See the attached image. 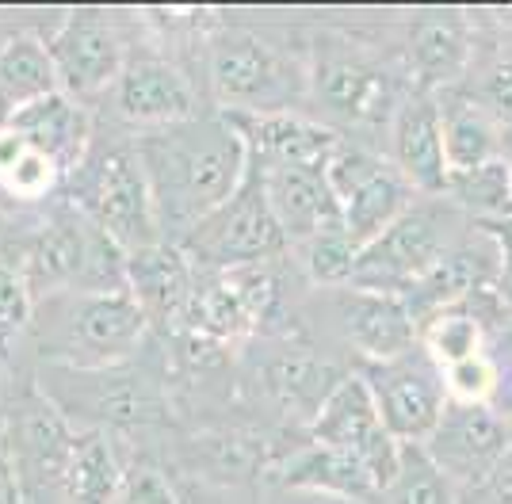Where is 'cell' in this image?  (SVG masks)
<instances>
[{"mask_svg":"<svg viewBox=\"0 0 512 504\" xmlns=\"http://www.w3.org/2000/svg\"><path fill=\"white\" fill-rule=\"evenodd\" d=\"M184 325L207 344H234L260 329L253 302L237 287L230 272H218L207 283H195L192 306L184 314Z\"/></svg>","mask_w":512,"mask_h":504,"instance_id":"cell-23","label":"cell"},{"mask_svg":"<svg viewBox=\"0 0 512 504\" xmlns=\"http://www.w3.org/2000/svg\"><path fill=\"white\" fill-rule=\"evenodd\" d=\"M111 504H176V493H172L169 478L153 466H134L123 474V485L115 493Z\"/></svg>","mask_w":512,"mask_h":504,"instance_id":"cell-35","label":"cell"},{"mask_svg":"<svg viewBox=\"0 0 512 504\" xmlns=\"http://www.w3.org/2000/svg\"><path fill=\"white\" fill-rule=\"evenodd\" d=\"M123 485V470L115 466V451L104 440L100 428L77 432L73 443V459L65 470V489L73 504H111Z\"/></svg>","mask_w":512,"mask_h":504,"instance_id":"cell-27","label":"cell"},{"mask_svg":"<svg viewBox=\"0 0 512 504\" xmlns=\"http://www.w3.org/2000/svg\"><path fill=\"white\" fill-rule=\"evenodd\" d=\"M192 256L176 241H157L150 249H138L127 256V291L150 317V325H172L184 321L195 294Z\"/></svg>","mask_w":512,"mask_h":504,"instance_id":"cell-17","label":"cell"},{"mask_svg":"<svg viewBox=\"0 0 512 504\" xmlns=\"http://www.w3.org/2000/svg\"><path fill=\"white\" fill-rule=\"evenodd\" d=\"M490 344V325L474 314L470 306H455L444 314L428 317L421 325V352H425L440 371L455 367L463 359H474Z\"/></svg>","mask_w":512,"mask_h":504,"instance_id":"cell-28","label":"cell"},{"mask_svg":"<svg viewBox=\"0 0 512 504\" xmlns=\"http://www.w3.org/2000/svg\"><path fill=\"white\" fill-rule=\"evenodd\" d=\"M260 176H264L268 203L276 210L279 226L287 233L291 249L299 241H306V237H314L318 230H325V226L344 222L341 203H337V195H333L321 168H260Z\"/></svg>","mask_w":512,"mask_h":504,"instance_id":"cell-19","label":"cell"},{"mask_svg":"<svg viewBox=\"0 0 512 504\" xmlns=\"http://www.w3.org/2000/svg\"><path fill=\"white\" fill-rule=\"evenodd\" d=\"M463 504H512V451L482 482L463 489Z\"/></svg>","mask_w":512,"mask_h":504,"instance_id":"cell-36","label":"cell"},{"mask_svg":"<svg viewBox=\"0 0 512 504\" xmlns=\"http://www.w3.org/2000/svg\"><path fill=\"white\" fill-rule=\"evenodd\" d=\"M444 199L478 230L505 222L512 218V161L497 157L490 165H478L470 172H451Z\"/></svg>","mask_w":512,"mask_h":504,"instance_id":"cell-26","label":"cell"},{"mask_svg":"<svg viewBox=\"0 0 512 504\" xmlns=\"http://www.w3.org/2000/svg\"><path fill=\"white\" fill-rule=\"evenodd\" d=\"M111 92H115L119 115L142 130H161V126L195 119V88L172 62H157V58L127 62Z\"/></svg>","mask_w":512,"mask_h":504,"instance_id":"cell-16","label":"cell"},{"mask_svg":"<svg viewBox=\"0 0 512 504\" xmlns=\"http://www.w3.org/2000/svg\"><path fill=\"white\" fill-rule=\"evenodd\" d=\"M341 378L344 375H337L329 363L302 356V352H283V356L268 359V367H264V386H268L272 401L310 420L318 417L325 398L341 386Z\"/></svg>","mask_w":512,"mask_h":504,"instance_id":"cell-25","label":"cell"},{"mask_svg":"<svg viewBox=\"0 0 512 504\" xmlns=\"http://www.w3.org/2000/svg\"><path fill=\"white\" fill-rule=\"evenodd\" d=\"M276 482L283 489H306V493H325V497H341V501L356 504H375L379 497V485L356 455L314 440L279 466Z\"/></svg>","mask_w":512,"mask_h":504,"instance_id":"cell-20","label":"cell"},{"mask_svg":"<svg viewBox=\"0 0 512 504\" xmlns=\"http://www.w3.org/2000/svg\"><path fill=\"white\" fill-rule=\"evenodd\" d=\"M459 504H463V501H459Z\"/></svg>","mask_w":512,"mask_h":504,"instance_id":"cell-41","label":"cell"},{"mask_svg":"<svg viewBox=\"0 0 512 504\" xmlns=\"http://www.w3.org/2000/svg\"><path fill=\"white\" fill-rule=\"evenodd\" d=\"M363 378L375 394L386 432L402 447H425L448 409L440 367L417 348L394 363H363Z\"/></svg>","mask_w":512,"mask_h":504,"instance_id":"cell-8","label":"cell"},{"mask_svg":"<svg viewBox=\"0 0 512 504\" xmlns=\"http://www.w3.org/2000/svg\"><path fill=\"white\" fill-rule=\"evenodd\" d=\"M463 485L451 482L448 474L432 462L425 447H402V466L394 482L375 497V504H459Z\"/></svg>","mask_w":512,"mask_h":504,"instance_id":"cell-29","label":"cell"},{"mask_svg":"<svg viewBox=\"0 0 512 504\" xmlns=\"http://www.w3.org/2000/svg\"><path fill=\"white\" fill-rule=\"evenodd\" d=\"M180 249L188 252L192 260L218 268V272H237V268H256L276 260L283 249H291L287 233L279 226L276 210L268 203L264 191V176L260 168L249 161L245 184L237 188V195L218 207L211 218H203L184 241Z\"/></svg>","mask_w":512,"mask_h":504,"instance_id":"cell-5","label":"cell"},{"mask_svg":"<svg viewBox=\"0 0 512 504\" xmlns=\"http://www.w3.org/2000/svg\"><path fill=\"white\" fill-rule=\"evenodd\" d=\"M46 46H50V58L58 69V88L73 104H85V100L111 92L127 69L119 31H115L111 16L100 8L65 12L58 31L46 39Z\"/></svg>","mask_w":512,"mask_h":504,"instance_id":"cell-10","label":"cell"},{"mask_svg":"<svg viewBox=\"0 0 512 504\" xmlns=\"http://www.w3.org/2000/svg\"><path fill=\"white\" fill-rule=\"evenodd\" d=\"M432 462L463 489L478 485L512 451V428L497 405H451L425 443Z\"/></svg>","mask_w":512,"mask_h":504,"instance_id":"cell-12","label":"cell"},{"mask_svg":"<svg viewBox=\"0 0 512 504\" xmlns=\"http://www.w3.org/2000/svg\"><path fill=\"white\" fill-rule=\"evenodd\" d=\"M417 199H421V191L413 188L406 176L390 165V157H383V161L371 168L360 184L341 199V218H344V226H348V233H352L360 245H371V241L383 230H390Z\"/></svg>","mask_w":512,"mask_h":504,"instance_id":"cell-22","label":"cell"},{"mask_svg":"<svg viewBox=\"0 0 512 504\" xmlns=\"http://www.w3.org/2000/svg\"><path fill=\"white\" fill-rule=\"evenodd\" d=\"M134 153L146 168L161 233L176 245L203 218L226 207L249 172V146L226 111L142 130Z\"/></svg>","mask_w":512,"mask_h":504,"instance_id":"cell-1","label":"cell"},{"mask_svg":"<svg viewBox=\"0 0 512 504\" xmlns=\"http://www.w3.org/2000/svg\"><path fill=\"white\" fill-rule=\"evenodd\" d=\"M54 92H62V88H58V69L50 58V46L39 35L20 31L0 50V115L31 104V100L54 96Z\"/></svg>","mask_w":512,"mask_h":504,"instance_id":"cell-24","label":"cell"},{"mask_svg":"<svg viewBox=\"0 0 512 504\" xmlns=\"http://www.w3.org/2000/svg\"><path fill=\"white\" fill-rule=\"evenodd\" d=\"M0 504H20V478H16V443L8 440L0 424Z\"/></svg>","mask_w":512,"mask_h":504,"instance_id":"cell-38","label":"cell"},{"mask_svg":"<svg viewBox=\"0 0 512 504\" xmlns=\"http://www.w3.org/2000/svg\"><path fill=\"white\" fill-rule=\"evenodd\" d=\"M306 69H310L314 100L325 107V115L337 126L356 130L360 146H367L363 138H375V134L386 138L402 96L413 88L375 50H367V46L352 39H318V54H314V62L306 65Z\"/></svg>","mask_w":512,"mask_h":504,"instance_id":"cell-3","label":"cell"},{"mask_svg":"<svg viewBox=\"0 0 512 504\" xmlns=\"http://www.w3.org/2000/svg\"><path fill=\"white\" fill-rule=\"evenodd\" d=\"M31 302H35V294L27 287L23 272L0 260V348L27 329V321H31Z\"/></svg>","mask_w":512,"mask_h":504,"instance_id":"cell-33","label":"cell"},{"mask_svg":"<svg viewBox=\"0 0 512 504\" xmlns=\"http://www.w3.org/2000/svg\"><path fill=\"white\" fill-rule=\"evenodd\" d=\"M77 176L85 180L81 214L92 218L127 256L165 241L146 168L134 149H107L96 165L77 168Z\"/></svg>","mask_w":512,"mask_h":504,"instance_id":"cell-6","label":"cell"},{"mask_svg":"<svg viewBox=\"0 0 512 504\" xmlns=\"http://www.w3.org/2000/svg\"><path fill=\"white\" fill-rule=\"evenodd\" d=\"M386 157L421 195L448 191V153H444V123L440 96L425 88H409L386 130Z\"/></svg>","mask_w":512,"mask_h":504,"instance_id":"cell-13","label":"cell"},{"mask_svg":"<svg viewBox=\"0 0 512 504\" xmlns=\"http://www.w3.org/2000/svg\"><path fill=\"white\" fill-rule=\"evenodd\" d=\"M440 378H444V394H448L451 405H497V394H501V363L490 352L463 359L455 367H444Z\"/></svg>","mask_w":512,"mask_h":504,"instance_id":"cell-32","label":"cell"},{"mask_svg":"<svg viewBox=\"0 0 512 504\" xmlns=\"http://www.w3.org/2000/svg\"><path fill=\"white\" fill-rule=\"evenodd\" d=\"M150 317L134 302L127 287L119 291H81L62 317V348L58 356L65 367L77 371H104L115 367L142 344Z\"/></svg>","mask_w":512,"mask_h":504,"instance_id":"cell-7","label":"cell"},{"mask_svg":"<svg viewBox=\"0 0 512 504\" xmlns=\"http://www.w3.org/2000/svg\"><path fill=\"white\" fill-rule=\"evenodd\" d=\"M470 96L490 111L493 119H497V126L509 134L512 142V54L509 58H493L486 65V73L478 77V88Z\"/></svg>","mask_w":512,"mask_h":504,"instance_id":"cell-34","label":"cell"},{"mask_svg":"<svg viewBox=\"0 0 512 504\" xmlns=\"http://www.w3.org/2000/svg\"><path fill=\"white\" fill-rule=\"evenodd\" d=\"M478 54L470 12L459 8H417L406 16L402 31V69L413 88L451 92L470 73Z\"/></svg>","mask_w":512,"mask_h":504,"instance_id":"cell-11","label":"cell"},{"mask_svg":"<svg viewBox=\"0 0 512 504\" xmlns=\"http://www.w3.org/2000/svg\"><path fill=\"white\" fill-rule=\"evenodd\" d=\"M509 161H512V149H509Z\"/></svg>","mask_w":512,"mask_h":504,"instance_id":"cell-39","label":"cell"},{"mask_svg":"<svg viewBox=\"0 0 512 504\" xmlns=\"http://www.w3.org/2000/svg\"><path fill=\"white\" fill-rule=\"evenodd\" d=\"M482 230L493 237V245L501 252V279H497V294L505 302V310L512 317V218L505 222H493V226H482Z\"/></svg>","mask_w":512,"mask_h":504,"instance_id":"cell-37","label":"cell"},{"mask_svg":"<svg viewBox=\"0 0 512 504\" xmlns=\"http://www.w3.org/2000/svg\"><path fill=\"white\" fill-rule=\"evenodd\" d=\"M299 249V264L310 283L318 287H352V275L360 264L363 245L348 233L344 222H333L295 245Z\"/></svg>","mask_w":512,"mask_h":504,"instance_id":"cell-30","label":"cell"},{"mask_svg":"<svg viewBox=\"0 0 512 504\" xmlns=\"http://www.w3.org/2000/svg\"><path fill=\"white\" fill-rule=\"evenodd\" d=\"M310 436L314 443L348 451L367 466V474L375 478L379 493L394 482L398 466H402V443L386 432L375 394L363 375H344L341 386L325 398L318 417L310 420Z\"/></svg>","mask_w":512,"mask_h":504,"instance_id":"cell-9","label":"cell"},{"mask_svg":"<svg viewBox=\"0 0 512 504\" xmlns=\"http://www.w3.org/2000/svg\"><path fill=\"white\" fill-rule=\"evenodd\" d=\"M8 130H16L27 146L35 149L39 157H46L58 172L81 168L88 157V115L81 104H73L69 96L54 92L43 100L16 107L4 115Z\"/></svg>","mask_w":512,"mask_h":504,"instance_id":"cell-18","label":"cell"},{"mask_svg":"<svg viewBox=\"0 0 512 504\" xmlns=\"http://www.w3.org/2000/svg\"><path fill=\"white\" fill-rule=\"evenodd\" d=\"M214 96L237 115L295 111V100L310 92V69L287 58L260 35H222L211 50Z\"/></svg>","mask_w":512,"mask_h":504,"instance_id":"cell-4","label":"cell"},{"mask_svg":"<svg viewBox=\"0 0 512 504\" xmlns=\"http://www.w3.org/2000/svg\"><path fill=\"white\" fill-rule=\"evenodd\" d=\"M440 123H444V153L451 172H470L497 157H509V134L470 92L459 88L440 92Z\"/></svg>","mask_w":512,"mask_h":504,"instance_id":"cell-21","label":"cell"},{"mask_svg":"<svg viewBox=\"0 0 512 504\" xmlns=\"http://www.w3.org/2000/svg\"><path fill=\"white\" fill-rule=\"evenodd\" d=\"M20 443L27 462H35L46 478H58L65 482V470H69V459H73V443H77V432H69L65 424L50 405L27 413L20 424Z\"/></svg>","mask_w":512,"mask_h":504,"instance_id":"cell-31","label":"cell"},{"mask_svg":"<svg viewBox=\"0 0 512 504\" xmlns=\"http://www.w3.org/2000/svg\"><path fill=\"white\" fill-rule=\"evenodd\" d=\"M241 130L249 157L260 168H321L329 165L333 149L341 146V134L329 123L306 119L295 111H272V115H237L226 111Z\"/></svg>","mask_w":512,"mask_h":504,"instance_id":"cell-14","label":"cell"},{"mask_svg":"<svg viewBox=\"0 0 512 504\" xmlns=\"http://www.w3.org/2000/svg\"><path fill=\"white\" fill-rule=\"evenodd\" d=\"M470 230L474 226L444 195H421L390 230L379 233L371 245H363L352 287L406 298L463 245Z\"/></svg>","mask_w":512,"mask_h":504,"instance_id":"cell-2","label":"cell"},{"mask_svg":"<svg viewBox=\"0 0 512 504\" xmlns=\"http://www.w3.org/2000/svg\"><path fill=\"white\" fill-rule=\"evenodd\" d=\"M341 325L367 363H394L421 348V325L398 294L348 287L341 298Z\"/></svg>","mask_w":512,"mask_h":504,"instance_id":"cell-15","label":"cell"},{"mask_svg":"<svg viewBox=\"0 0 512 504\" xmlns=\"http://www.w3.org/2000/svg\"><path fill=\"white\" fill-rule=\"evenodd\" d=\"M0 123H4V115H0Z\"/></svg>","mask_w":512,"mask_h":504,"instance_id":"cell-40","label":"cell"}]
</instances>
